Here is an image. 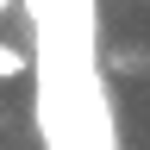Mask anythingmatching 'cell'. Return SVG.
Listing matches in <instances>:
<instances>
[{
  "instance_id": "6da1fadb",
  "label": "cell",
  "mask_w": 150,
  "mask_h": 150,
  "mask_svg": "<svg viewBox=\"0 0 150 150\" xmlns=\"http://www.w3.org/2000/svg\"><path fill=\"white\" fill-rule=\"evenodd\" d=\"M25 69H31V56H25V50L0 44V81H13V75H25Z\"/></svg>"
},
{
  "instance_id": "7a4b0ae2",
  "label": "cell",
  "mask_w": 150,
  "mask_h": 150,
  "mask_svg": "<svg viewBox=\"0 0 150 150\" xmlns=\"http://www.w3.org/2000/svg\"><path fill=\"white\" fill-rule=\"evenodd\" d=\"M6 6H13V0H0V19H6Z\"/></svg>"
}]
</instances>
